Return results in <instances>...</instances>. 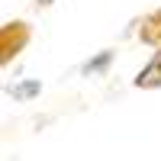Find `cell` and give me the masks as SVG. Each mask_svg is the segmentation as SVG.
<instances>
[{"instance_id":"obj_5","label":"cell","mask_w":161,"mask_h":161,"mask_svg":"<svg viewBox=\"0 0 161 161\" xmlns=\"http://www.w3.org/2000/svg\"><path fill=\"white\" fill-rule=\"evenodd\" d=\"M36 3H39V7H48V3H55V0H36Z\"/></svg>"},{"instance_id":"obj_1","label":"cell","mask_w":161,"mask_h":161,"mask_svg":"<svg viewBox=\"0 0 161 161\" xmlns=\"http://www.w3.org/2000/svg\"><path fill=\"white\" fill-rule=\"evenodd\" d=\"M29 26H26L23 19H13V23H3V29H0V61L10 64L13 58L19 55V52L26 48V42H29Z\"/></svg>"},{"instance_id":"obj_4","label":"cell","mask_w":161,"mask_h":161,"mask_svg":"<svg viewBox=\"0 0 161 161\" xmlns=\"http://www.w3.org/2000/svg\"><path fill=\"white\" fill-rule=\"evenodd\" d=\"M106 61H110V52H103V55H100L97 61H87V64H84V71H87V74H93V71H100Z\"/></svg>"},{"instance_id":"obj_3","label":"cell","mask_w":161,"mask_h":161,"mask_svg":"<svg viewBox=\"0 0 161 161\" xmlns=\"http://www.w3.org/2000/svg\"><path fill=\"white\" fill-rule=\"evenodd\" d=\"M139 39H142L145 45H152V48H161V10L148 13V16L142 19V26H139Z\"/></svg>"},{"instance_id":"obj_2","label":"cell","mask_w":161,"mask_h":161,"mask_svg":"<svg viewBox=\"0 0 161 161\" xmlns=\"http://www.w3.org/2000/svg\"><path fill=\"white\" fill-rule=\"evenodd\" d=\"M132 84H136L139 90H158V87H161V48L155 52V58L136 74V80H132Z\"/></svg>"}]
</instances>
